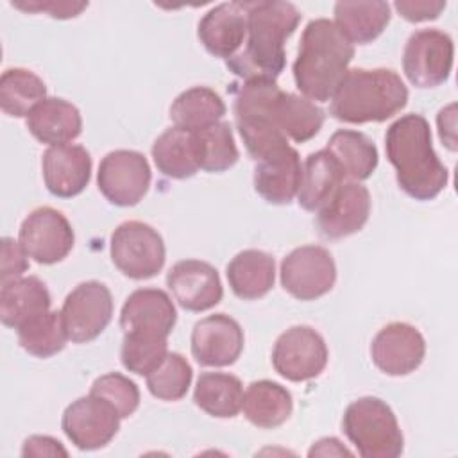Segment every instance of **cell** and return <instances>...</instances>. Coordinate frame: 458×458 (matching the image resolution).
Instances as JSON below:
<instances>
[{"instance_id":"6da1fadb","label":"cell","mask_w":458,"mask_h":458,"mask_svg":"<svg viewBox=\"0 0 458 458\" xmlns=\"http://www.w3.org/2000/svg\"><path fill=\"white\" fill-rule=\"evenodd\" d=\"M247 13L245 47L227 59V68L243 81H276L286 64L284 41L295 32L301 13L290 2H243Z\"/></svg>"},{"instance_id":"7a4b0ae2","label":"cell","mask_w":458,"mask_h":458,"mask_svg":"<svg viewBox=\"0 0 458 458\" xmlns=\"http://www.w3.org/2000/svg\"><path fill=\"white\" fill-rule=\"evenodd\" d=\"M385 150L395 168V181L408 197L433 200L445 188L449 174L433 148L431 129L422 114L397 118L386 129Z\"/></svg>"},{"instance_id":"3957f363","label":"cell","mask_w":458,"mask_h":458,"mask_svg":"<svg viewBox=\"0 0 458 458\" xmlns=\"http://www.w3.org/2000/svg\"><path fill=\"white\" fill-rule=\"evenodd\" d=\"M354 57V45L327 18L311 20L301 38L293 63L299 91L311 102H327L347 73Z\"/></svg>"},{"instance_id":"277c9868","label":"cell","mask_w":458,"mask_h":458,"mask_svg":"<svg viewBox=\"0 0 458 458\" xmlns=\"http://www.w3.org/2000/svg\"><path fill=\"white\" fill-rule=\"evenodd\" d=\"M408 102V88L390 68H352L331 97L329 113L345 123L385 122Z\"/></svg>"},{"instance_id":"5b68a950","label":"cell","mask_w":458,"mask_h":458,"mask_svg":"<svg viewBox=\"0 0 458 458\" xmlns=\"http://www.w3.org/2000/svg\"><path fill=\"white\" fill-rule=\"evenodd\" d=\"M281 91L276 81H243L234 91V122L249 156L259 161L288 147L272 120V102Z\"/></svg>"},{"instance_id":"8992f818","label":"cell","mask_w":458,"mask_h":458,"mask_svg":"<svg viewBox=\"0 0 458 458\" xmlns=\"http://www.w3.org/2000/svg\"><path fill=\"white\" fill-rule=\"evenodd\" d=\"M342 428L363 458H395L403 453L404 437L395 413L379 397L352 401L344 413Z\"/></svg>"},{"instance_id":"52a82bcc","label":"cell","mask_w":458,"mask_h":458,"mask_svg":"<svg viewBox=\"0 0 458 458\" xmlns=\"http://www.w3.org/2000/svg\"><path fill=\"white\" fill-rule=\"evenodd\" d=\"M111 259L129 279H148L161 272L166 249L161 234L148 224L127 220L111 234Z\"/></svg>"},{"instance_id":"ba28073f","label":"cell","mask_w":458,"mask_h":458,"mask_svg":"<svg viewBox=\"0 0 458 458\" xmlns=\"http://www.w3.org/2000/svg\"><path fill=\"white\" fill-rule=\"evenodd\" d=\"M454 45L449 34L438 29L415 30L404 47L403 70L417 88L444 84L453 70Z\"/></svg>"},{"instance_id":"9c48e42d","label":"cell","mask_w":458,"mask_h":458,"mask_svg":"<svg viewBox=\"0 0 458 458\" xmlns=\"http://www.w3.org/2000/svg\"><path fill=\"white\" fill-rule=\"evenodd\" d=\"M327 345L318 331L310 326H293L281 333L272 349L276 372L293 383L310 381L327 365Z\"/></svg>"},{"instance_id":"30bf717a","label":"cell","mask_w":458,"mask_h":458,"mask_svg":"<svg viewBox=\"0 0 458 458\" xmlns=\"http://www.w3.org/2000/svg\"><path fill=\"white\" fill-rule=\"evenodd\" d=\"M61 318L73 344H88L100 336L113 318V295L104 283L84 281L64 299Z\"/></svg>"},{"instance_id":"8fae6325","label":"cell","mask_w":458,"mask_h":458,"mask_svg":"<svg viewBox=\"0 0 458 458\" xmlns=\"http://www.w3.org/2000/svg\"><path fill=\"white\" fill-rule=\"evenodd\" d=\"M150 179L152 174L147 157L136 150L125 148L107 152L97 174L100 193L120 208L136 206L147 195Z\"/></svg>"},{"instance_id":"7c38bea8","label":"cell","mask_w":458,"mask_h":458,"mask_svg":"<svg viewBox=\"0 0 458 458\" xmlns=\"http://www.w3.org/2000/svg\"><path fill=\"white\" fill-rule=\"evenodd\" d=\"M335 281V259L320 245L297 247L281 261V284L299 301H315L326 295Z\"/></svg>"},{"instance_id":"4fadbf2b","label":"cell","mask_w":458,"mask_h":458,"mask_svg":"<svg viewBox=\"0 0 458 458\" xmlns=\"http://www.w3.org/2000/svg\"><path fill=\"white\" fill-rule=\"evenodd\" d=\"M20 245L39 265H54L63 261L75 243L73 229L68 218L50 208L32 209L20 225Z\"/></svg>"},{"instance_id":"5bb4252c","label":"cell","mask_w":458,"mask_h":458,"mask_svg":"<svg viewBox=\"0 0 458 458\" xmlns=\"http://www.w3.org/2000/svg\"><path fill=\"white\" fill-rule=\"evenodd\" d=\"M120 420L122 417L107 401L89 394L66 406L61 428L77 449L95 451L116 437Z\"/></svg>"},{"instance_id":"9a60e30c","label":"cell","mask_w":458,"mask_h":458,"mask_svg":"<svg viewBox=\"0 0 458 458\" xmlns=\"http://www.w3.org/2000/svg\"><path fill=\"white\" fill-rule=\"evenodd\" d=\"M370 356L383 374L408 376L420 367L426 356V342L415 326L392 322L376 333Z\"/></svg>"},{"instance_id":"2e32d148","label":"cell","mask_w":458,"mask_h":458,"mask_svg":"<svg viewBox=\"0 0 458 458\" xmlns=\"http://www.w3.org/2000/svg\"><path fill=\"white\" fill-rule=\"evenodd\" d=\"M243 329L225 315H208L193 326L191 354L202 367H229L243 351Z\"/></svg>"},{"instance_id":"e0dca14e","label":"cell","mask_w":458,"mask_h":458,"mask_svg":"<svg viewBox=\"0 0 458 458\" xmlns=\"http://www.w3.org/2000/svg\"><path fill=\"white\" fill-rule=\"evenodd\" d=\"M315 215V227L322 238L342 240L367 224L370 193L360 182H344Z\"/></svg>"},{"instance_id":"ac0fdd59","label":"cell","mask_w":458,"mask_h":458,"mask_svg":"<svg viewBox=\"0 0 458 458\" xmlns=\"http://www.w3.org/2000/svg\"><path fill=\"white\" fill-rule=\"evenodd\" d=\"M166 284L179 306L195 313L215 308L224 297L216 268L200 259L177 261L166 274Z\"/></svg>"},{"instance_id":"d6986e66","label":"cell","mask_w":458,"mask_h":458,"mask_svg":"<svg viewBox=\"0 0 458 458\" xmlns=\"http://www.w3.org/2000/svg\"><path fill=\"white\" fill-rule=\"evenodd\" d=\"M41 170L45 186L54 197L72 199L89 182L91 156L82 145H54L43 152Z\"/></svg>"},{"instance_id":"ffe728a7","label":"cell","mask_w":458,"mask_h":458,"mask_svg":"<svg viewBox=\"0 0 458 458\" xmlns=\"http://www.w3.org/2000/svg\"><path fill=\"white\" fill-rule=\"evenodd\" d=\"M197 36L211 55L225 61L234 57L247 36L243 2H225L209 9L199 21Z\"/></svg>"},{"instance_id":"44dd1931","label":"cell","mask_w":458,"mask_h":458,"mask_svg":"<svg viewBox=\"0 0 458 458\" xmlns=\"http://www.w3.org/2000/svg\"><path fill=\"white\" fill-rule=\"evenodd\" d=\"M177 322V311L170 295L159 288L134 290L120 311V327L123 333H152L166 336Z\"/></svg>"},{"instance_id":"7402d4cb","label":"cell","mask_w":458,"mask_h":458,"mask_svg":"<svg viewBox=\"0 0 458 458\" xmlns=\"http://www.w3.org/2000/svg\"><path fill=\"white\" fill-rule=\"evenodd\" d=\"M302 175L301 157L290 145L272 156L256 161L254 190L268 204H290L299 191Z\"/></svg>"},{"instance_id":"603a6c76","label":"cell","mask_w":458,"mask_h":458,"mask_svg":"<svg viewBox=\"0 0 458 458\" xmlns=\"http://www.w3.org/2000/svg\"><path fill=\"white\" fill-rule=\"evenodd\" d=\"M50 304L48 288L39 277H18L2 284L0 320L4 326L18 331L30 320L50 311Z\"/></svg>"},{"instance_id":"cb8c5ba5","label":"cell","mask_w":458,"mask_h":458,"mask_svg":"<svg viewBox=\"0 0 458 458\" xmlns=\"http://www.w3.org/2000/svg\"><path fill=\"white\" fill-rule=\"evenodd\" d=\"M29 132L45 145H64L82 131L81 111L68 100L47 97L27 116Z\"/></svg>"},{"instance_id":"d4e9b609","label":"cell","mask_w":458,"mask_h":458,"mask_svg":"<svg viewBox=\"0 0 458 458\" xmlns=\"http://www.w3.org/2000/svg\"><path fill=\"white\" fill-rule=\"evenodd\" d=\"M344 170L338 161L326 150L310 154L302 165L297 202L302 209L317 213L344 184Z\"/></svg>"},{"instance_id":"484cf974","label":"cell","mask_w":458,"mask_h":458,"mask_svg":"<svg viewBox=\"0 0 458 458\" xmlns=\"http://www.w3.org/2000/svg\"><path fill=\"white\" fill-rule=\"evenodd\" d=\"M227 281L233 293L243 301L265 297L276 281L274 258L258 249L238 252L227 265Z\"/></svg>"},{"instance_id":"4316f807","label":"cell","mask_w":458,"mask_h":458,"mask_svg":"<svg viewBox=\"0 0 458 458\" xmlns=\"http://www.w3.org/2000/svg\"><path fill=\"white\" fill-rule=\"evenodd\" d=\"M242 411L256 428L272 429L284 424L293 411L292 394L270 379L252 381L243 392Z\"/></svg>"},{"instance_id":"83f0119b","label":"cell","mask_w":458,"mask_h":458,"mask_svg":"<svg viewBox=\"0 0 458 458\" xmlns=\"http://www.w3.org/2000/svg\"><path fill=\"white\" fill-rule=\"evenodd\" d=\"M272 120L295 143L310 141L324 125V111L306 97L279 91L272 102Z\"/></svg>"},{"instance_id":"f1b7e54d","label":"cell","mask_w":458,"mask_h":458,"mask_svg":"<svg viewBox=\"0 0 458 458\" xmlns=\"http://www.w3.org/2000/svg\"><path fill=\"white\" fill-rule=\"evenodd\" d=\"M390 23L386 2H336L335 25L354 45L372 43Z\"/></svg>"},{"instance_id":"f546056e","label":"cell","mask_w":458,"mask_h":458,"mask_svg":"<svg viewBox=\"0 0 458 458\" xmlns=\"http://www.w3.org/2000/svg\"><path fill=\"white\" fill-rule=\"evenodd\" d=\"M152 159L157 170L170 179L193 177L200 168L197 161L195 134L181 127H170L156 138Z\"/></svg>"},{"instance_id":"4dcf8cb0","label":"cell","mask_w":458,"mask_h":458,"mask_svg":"<svg viewBox=\"0 0 458 458\" xmlns=\"http://www.w3.org/2000/svg\"><path fill=\"white\" fill-rule=\"evenodd\" d=\"M225 114L222 97L208 86H193L172 102L170 120L175 127L197 132L220 122Z\"/></svg>"},{"instance_id":"1f68e13d","label":"cell","mask_w":458,"mask_h":458,"mask_svg":"<svg viewBox=\"0 0 458 458\" xmlns=\"http://www.w3.org/2000/svg\"><path fill=\"white\" fill-rule=\"evenodd\" d=\"M195 404L211 417L233 419L242 410L243 385L225 372H202L193 390Z\"/></svg>"},{"instance_id":"d6a6232c","label":"cell","mask_w":458,"mask_h":458,"mask_svg":"<svg viewBox=\"0 0 458 458\" xmlns=\"http://www.w3.org/2000/svg\"><path fill=\"white\" fill-rule=\"evenodd\" d=\"M326 150L338 161L344 175L354 182L369 179L377 166V148L369 136L351 129L333 132Z\"/></svg>"},{"instance_id":"836d02e7","label":"cell","mask_w":458,"mask_h":458,"mask_svg":"<svg viewBox=\"0 0 458 458\" xmlns=\"http://www.w3.org/2000/svg\"><path fill=\"white\" fill-rule=\"evenodd\" d=\"M47 98L41 77L25 68H7L0 77V107L5 114L21 118Z\"/></svg>"},{"instance_id":"e575fe53","label":"cell","mask_w":458,"mask_h":458,"mask_svg":"<svg viewBox=\"0 0 458 458\" xmlns=\"http://www.w3.org/2000/svg\"><path fill=\"white\" fill-rule=\"evenodd\" d=\"M193 134L200 170L220 174L236 165L240 154L233 138V129L227 122H218Z\"/></svg>"},{"instance_id":"d590c367","label":"cell","mask_w":458,"mask_h":458,"mask_svg":"<svg viewBox=\"0 0 458 458\" xmlns=\"http://www.w3.org/2000/svg\"><path fill=\"white\" fill-rule=\"evenodd\" d=\"M16 333L21 349L36 358H50L61 352L68 342L61 311H47L20 327Z\"/></svg>"},{"instance_id":"8d00e7d4","label":"cell","mask_w":458,"mask_h":458,"mask_svg":"<svg viewBox=\"0 0 458 458\" xmlns=\"http://www.w3.org/2000/svg\"><path fill=\"white\" fill-rule=\"evenodd\" d=\"M168 354L166 336L152 333H123L120 349L122 365L138 376H148L156 370Z\"/></svg>"},{"instance_id":"74e56055","label":"cell","mask_w":458,"mask_h":458,"mask_svg":"<svg viewBox=\"0 0 458 458\" xmlns=\"http://www.w3.org/2000/svg\"><path fill=\"white\" fill-rule=\"evenodd\" d=\"M147 377L148 392L161 401H179L186 395L193 370L186 358L179 352H168L163 363Z\"/></svg>"},{"instance_id":"f35d334b","label":"cell","mask_w":458,"mask_h":458,"mask_svg":"<svg viewBox=\"0 0 458 458\" xmlns=\"http://www.w3.org/2000/svg\"><path fill=\"white\" fill-rule=\"evenodd\" d=\"M89 394L107 401L122 419L131 417L140 406V390L136 383L120 372H107L97 377Z\"/></svg>"},{"instance_id":"ab89813d","label":"cell","mask_w":458,"mask_h":458,"mask_svg":"<svg viewBox=\"0 0 458 458\" xmlns=\"http://www.w3.org/2000/svg\"><path fill=\"white\" fill-rule=\"evenodd\" d=\"M27 252L20 245V242H14L13 238L5 236L2 238L0 245V283L5 284L13 279L23 277V272L29 268Z\"/></svg>"},{"instance_id":"60d3db41","label":"cell","mask_w":458,"mask_h":458,"mask_svg":"<svg viewBox=\"0 0 458 458\" xmlns=\"http://www.w3.org/2000/svg\"><path fill=\"white\" fill-rule=\"evenodd\" d=\"M13 7L21 9L25 13H45L57 20H68L79 16L88 2H57V0H30V2H11Z\"/></svg>"},{"instance_id":"b9f144b4","label":"cell","mask_w":458,"mask_h":458,"mask_svg":"<svg viewBox=\"0 0 458 458\" xmlns=\"http://www.w3.org/2000/svg\"><path fill=\"white\" fill-rule=\"evenodd\" d=\"M397 13L411 21V23H420V21H429L440 16V13L445 9V2H429V0H397L394 4Z\"/></svg>"},{"instance_id":"7bdbcfd3","label":"cell","mask_w":458,"mask_h":458,"mask_svg":"<svg viewBox=\"0 0 458 458\" xmlns=\"http://www.w3.org/2000/svg\"><path fill=\"white\" fill-rule=\"evenodd\" d=\"M21 456H68V451L59 440L52 437L32 435L23 442Z\"/></svg>"},{"instance_id":"ee69618b","label":"cell","mask_w":458,"mask_h":458,"mask_svg":"<svg viewBox=\"0 0 458 458\" xmlns=\"http://www.w3.org/2000/svg\"><path fill=\"white\" fill-rule=\"evenodd\" d=\"M456 106L449 104L447 107L440 109L438 116H437V123H438V136L442 140V145H445L449 150H456V134H454V127H456Z\"/></svg>"},{"instance_id":"f6af8a7d","label":"cell","mask_w":458,"mask_h":458,"mask_svg":"<svg viewBox=\"0 0 458 458\" xmlns=\"http://www.w3.org/2000/svg\"><path fill=\"white\" fill-rule=\"evenodd\" d=\"M310 456H344V454H352L338 438L335 437H327V438H320L318 442H315L311 445V449L308 451Z\"/></svg>"}]
</instances>
